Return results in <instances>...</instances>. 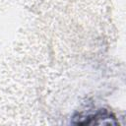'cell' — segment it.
Masks as SVG:
<instances>
[{
    "label": "cell",
    "instance_id": "1",
    "mask_svg": "<svg viewBox=\"0 0 126 126\" xmlns=\"http://www.w3.org/2000/svg\"><path fill=\"white\" fill-rule=\"evenodd\" d=\"M86 120L80 122L79 124H116L114 116L105 110H98L93 115H88L85 117Z\"/></svg>",
    "mask_w": 126,
    "mask_h": 126
}]
</instances>
